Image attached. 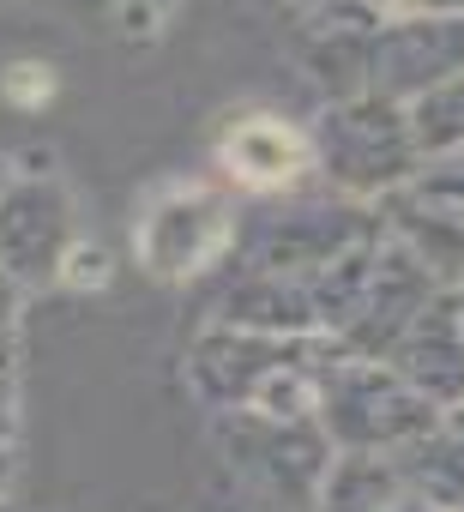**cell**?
I'll use <instances>...</instances> for the list:
<instances>
[{
  "label": "cell",
  "mask_w": 464,
  "mask_h": 512,
  "mask_svg": "<svg viewBox=\"0 0 464 512\" xmlns=\"http://www.w3.org/2000/svg\"><path fill=\"white\" fill-rule=\"evenodd\" d=\"M344 344L326 332H248V326H217L193 344L187 380L193 392L223 416V410H260V416H314V386L326 362Z\"/></svg>",
  "instance_id": "cell-1"
},
{
  "label": "cell",
  "mask_w": 464,
  "mask_h": 512,
  "mask_svg": "<svg viewBox=\"0 0 464 512\" xmlns=\"http://www.w3.org/2000/svg\"><path fill=\"white\" fill-rule=\"evenodd\" d=\"M308 169L332 193L362 199V205L386 199V193H404L422 175V151L410 139L404 103H392L380 91L332 97L308 127Z\"/></svg>",
  "instance_id": "cell-2"
},
{
  "label": "cell",
  "mask_w": 464,
  "mask_h": 512,
  "mask_svg": "<svg viewBox=\"0 0 464 512\" xmlns=\"http://www.w3.org/2000/svg\"><path fill=\"white\" fill-rule=\"evenodd\" d=\"M446 410L428 404L416 386H404L380 356L338 350L314 386V422L332 440V452H392L410 434L434 428Z\"/></svg>",
  "instance_id": "cell-3"
},
{
  "label": "cell",
  "mask_w": 464,
  "mask_h": 512,
  "mask_svg": "<svg viewBox=\"0 0 464 512\" xmlns=\"http://www.w3.org/2000/svg\"><path fill=\"white\" fill-rule=\"evenodd\" d=\"M229 241H236V211L211 187H169L163 199L145 205L139 217V266L163 284L205 278Z\"/></svg>",
  "instance_id": "cell-4"
},
{
  "label": "cell",
  "mask_w": 464,
  "mask_h": 512,
  "mask_svg": "<svg viewBox=\"0 0 464 512\" xmlns=\"http://www.w3.org/2000/svg\"><path fill=\"white\" fill-rule=\"evenodd\" d=\"M464 73V19L452 13H380L368 31L362 91L392 103H416L440 79Z\"/></svg>",
  "instance_id": "cell-5"
},
{
  "label": "cell",
  "mask_w": 464,
  "mask_h": 512,
  "mask_svg": "<svg viewBox=\"0 0 464 512\" xmlns=\"http://www.w3.org/2000/svg\"><path fill=\"white\" fill-rule=\"evenodd\" d=\"M79 241V211L73 193L49 175H13L0 193V266L25 290L61 284V260Z\"/></svg>",
  "instance_id": "cell-6"
},
{
  "label": "cell",
  "mask_w": 464,
  "mask_h": 512,
  "mask_svg": "<svg viewBox=\"0 0 464 512\" xmlns=\"http://www.w3.org/2000/svg\"><path fill=\"white\" fill-rule=\"evenodd\" d=\"M386 223L362 205V199H320V205H302V211H284L266 223L260 247H254V266H272V272H320L326 260H338V253H350L356 241L380 235Z\"/></svg>",
  "instance_id": "cell-7"
},
{
  "label": "cell",
  "mask_w": 464,
  "mask_h": 512,
  "mask_svg": "<svg viewBox=\"0 0 464 512\" xmlns=\"http://www.w3.org/2000/svg\"><path fill=\"white\" fill-rule=\"evenodd\" d=\"M404 386H416L428 404H452L464 392V326H458V290H434L416 320L392 338V350L380 356Z\"/></svg>",
  "instance_id": "cell-8"
},
{
  "label": "cell",
  "mask_w": 464,
  "mask_h": 512,
  "mask_svg": "<svg viewBox=\"0 0 464 512\" xmlns=\"http://www.w3.org/2000/svg\"><path fill=\"white\" fill-rule=\"evenodd\" d=\"M217 163L236 175L242 187L254 193H278V187H296L308 169V133L290 127L284 115H242L229 121L223 139H217Z\"/></svg>",
  "instance_id": "cell-9"
},
{
  "label": "cell",
  "mask_w": 464,
  "mask_h": 512,
  "mask_svg": "<svg viewBox=\"0 0 464 512\" xmlns=\"http://www.w3.org/2000/svg\"><path fill=\"white\" fill-rule=\"evenodd\" d=\"M217 326H248V332L302 338V332H320V314H314L308 278L254 266V272H242L236 284H229V296L217 302Z\"/></svg>",
  "instance_id": "cell-10"
},
{
  "label": "cell",
  "mask_w": 464,
  "mask_h": 512,
  "mask_svg": "<svg viewBox=\"0 0 464 512\" xmlns=\"http://www.w3.org/2000/svg\"><path fill=\"white\" fill-rule=\"evenodd\" d=\"M392 464H398V482L422 500H434L440 512H452L464 500V434L440 416L434 428L410 434L404 446H392Z\"/></svg>",
  "instance_id": "cell-11"
},
{
  "label": "cell",
  "mask_w": 464,
  "mask_h": 512,
  "mask_svg": "<svg viewBox=\"0 0 464 512\" xmlns=\"http://www.w3.org/2000/svg\"><path fill=\"white\" fill-rule=\"evenodd\" d=\"M398 488L404 482H398L392 452H332L314 482L320 512H380Z\"/></svg>",
  "instance_id": "cell-12"
},
{
  "label": "cell",
  "mask_w": 464,
  "mask_h": 512,
  "mask_svg": "<svg viewBox=\"0 0 464 512\" xmlns=\"http://www.w3.org/2000/svg\"><path fill=\"white\" fill-rule=\"evenodd\" d=\"M404 115H410V139H416L422 163L458 157L464 151V73H452L434 91H422L416 103H404Z\"/></svg>",
  "instance_id": "cell-13"
},
{
  "label": "cell",
  "mask_w": 464,
  "mask_h": 512,
  "mask_svg": "<svg viewBox=\"0 0 464 512\" xmlns=\"http://www.w3.org/2000/svg\"><path fill=\"white\" fill-rule=\"evenodd\" d=\"M7 97H13V103H25V109L49 103V97H55V79H49V67H37V61H25V67H7Z\"/></svg>",
  "instance_id": "cell-14"
},
{
  "label": "cell",
  "mask_w": 464,
  "mask_h": 512,
  "mask_svg": "<svg viewBox=\"0 0 464 512\" xmlns=\"http://www.w3.org/2000/svg\"><path fill=\"white\" fill-rule=\"evenodd\" d=\"M109 278V266H103V253L97 247H85V241H73V253L61 260V284H79V290H97Z\"/></svg>",
  "instance_id": "cell-15"
},
{
  "label": "cell",
  "mask_w": 464,
  "mask_h": 512,
  "mask_svg": "<svg viewBox=\"0 0 464 512\" xmlns=\"http://www.w3.org/2000/svg\"><path fill=\"white\" fill-rule=\"evenodd\" d=\"M380 13H452L464 19V0H374Z\"/></svg>",
  "instance_id": "cell-16"
},
{
  "label": "cell",
  "mask_w": 464,
  "mask_h": 512,
  "mask_svg": "<svg viewBox=\"0 0 464 512\" xmlns=\"http://www.w3.org/2000/svg\"><path fill=\"white\" fill-rule=\"evenodd\" d=\"M19 308H25V284L0 266V320H19Z\"/></svg>",
  "instance_id": "cell-17"
},
{
  "label": "cell",
  "mask_w": 464,
  "mask_h": 512,
  "mask_svg": "<svg viewBox=\"0 0 464 512\" xmlns=\"http://www.w3.org/2000/svg\"><path fill=\"white\" fill-rule=\"evenodd\" d=\"M13 416H19V398H13V374H0V440H13Z\"/></svg>",
  "instance_id": "cell-18"
},
{
  "label": "cell",
  "mask_w": 464,
  "mask_h": 512,
  "mask_svg": "<svg viewBox=\"0 0 464 512\" xmlns=\"http://www.w3.org/2000/svg\"><path fill=\"white\" fill-rule=\"evenodd\" d=\"M380 512H440V506H434V500H422V494H410V488H398Z\"/></svg>",
  "instance_id": "cell-19"
},
{
  "label": "cell",
  "mask_w": 464,
  "mask_h": 512,
  "mask_svg": "<svg viewBox=\"0 0 464 512\" xmlns=\"http://www.w3.org/2000/svg\"><path fill=\"white\" fill-rule=\"evenodd\" d=\"M19 362V344H13V320H0V374H13Z\"/></svg>",
  "instance_id": "cell-20"
},
{
  "label": "cell",
  "mask_w": 464,
  "mask_h": 512,
  "mask_svg": "<svg viewBox=\"0 0 464 512\" xmlns=\"http://www.w3.org/2000/svg\"><path fill=\"white\" fill-rule=\"evenodd\" d=\"M13 488V440H0V500Z\"/></svg>",
  "instance_id": "cell-21"
},
{
  "label": "cell",
  "mask_w": 464,
  "mask_h": 512,
  "mask_svg": "<svg viewBox=\"0 0 464 512\" xmlns=\"http://www.w3.org/2000/svg\"><path fill=\"white\" fill-rule=\"evenodd\" d=\"M446 422H452V428H458V434H464V392H458V398H452V404H446Z\"/></svg>",
  "instance_id": "cell-22"
},
{
  "label": "cell",
  "mask_w": 464,
  "mask_h": 512,
  "mask_svg": "<svg viewBox=\"0 0 464 512\" xmlns=\"http://www.w3.org/2000/svg\"><path fill=\"white\" fill-rule=\"evenodd\" d=\"M7 181H13V163H7V157H0V193H7Z\"/></svg>",
  "instance_id": "cell-23"
},
{
  "label": "cell",
  "mask_w": 464,
  "mask_h": 512,
  "mask_svg": "<svg viewBox=\"0 0 464 512\" xmlns=\"http://www.w3.org/2000/svg\"><path fill=\"white\" fill-rule=\"evenodd\" d=\"M458 326H464V290H458Z\"/></svg>",
  "instance_id": "cell-24"
},
{
  "label": "cell",
  "mask_w": 464,
  "mask_h": 512,
  "mask_svg": "<svg viewBox=\"0 0 464 512\" xmlns=\"http://www.w3.org/2000/svg\"><path fill=\"white\" fill-rule=\"evenodd\" d=\"M452 512H464V500H458V506H452Z\"/></svg>",
  "instance_id": "cell-25"
}]
</instances>
